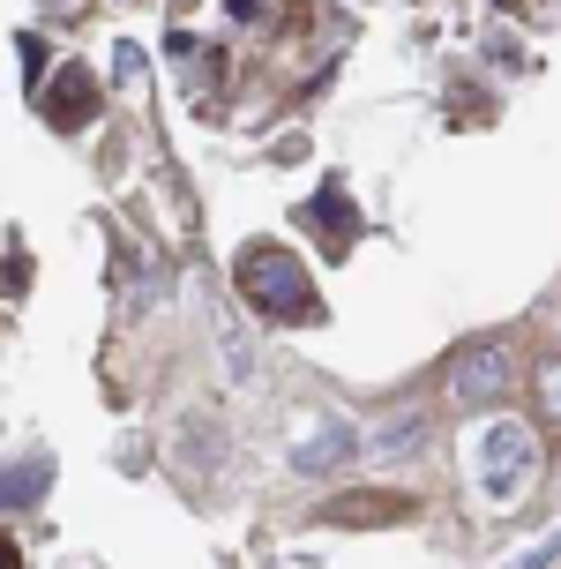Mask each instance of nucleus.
Returning a JSON list of instances; mask_svg holds the SVG:
<instances>
[{"instance_id": "obj_4", "label": "nucleus", "mask_w": 561, "mask_h": 569, "mask_svg": "<svg viewBox=\"0 0 561 569\" xmlns=\"http://www.w3.org/2000/svg\"><path fill=\"white\" fill-rule=\"evenodd\" d=\"M38 113L53 120V128H90V113H98V83H90L83 60H68V68H53V76H46Z\"/></svg>"}, {"instance_id": "obj_1", "label": "nucleus", "mask_w": 561, "mask_h": 569, "mask_svg": "<svg viewBox=\"0 0 561 569\" xmlns=\"http://www.w3.org/2000/svg\"><path fill=\"white\" fill-rule=\"evenodd\" d=\"M240 292H248L262 315H284V322H314V284L308 270L292 262V248H278V240H254L248 256H240Z\"/></svg>"}, {"instance_id": "obj_2", "label": "nucleus", "mask_w": 561, "mask_h": 569, "mask_svg": "<svg viewBox=\"0 0 561 569\" xmlns=\"http://www.w3.org/2000/svg\"><path fill=\"white\" fill-rule=\"evenodd\" d=\"M539 472H547V450H539V435L524 420H494V435H487V465H479V487H487V502L494 510H517L524 495L539 487Z\"/></svg>"}, {"instance_id": "obj_8", "label": "nucleus", "mask_w": 561, "mask_h": 569, "mask_svg": "<svg viewBox=\"0 0 561 569\" xmlns=\"http://www.w3.org/2000/svg\"><path fill=\"white\" fill-rule=\"evenodd\" d=\"M0 569H30L23 555H16V540H0Z\"/></svg>"}, {"instance_id": "obj_7", "label": "nucleus", "mask_w": 561, "mask_h": 569, "mask_svg": "<svg viewBox=\"0 0 561 569\" xmlns=\"http://www.w3.org/2000/svg\"><path fill=\"white\" fill-rule=\"evenodd\" d=\"M532 398H539V420L561 427V360H539L532 368Z\"/></svg>"}, {"instance_id": "obj_3", "label": "nucleus", "mask_w": 561, "mask_h": 569, "mask_svg": "<svg viewBox=\"0 0 561 569\" xmlns=\"http://www.w3.org/2000/svg\"><path fill=\"white\" fill-rule=\"evenodd\" d=\"M509 390H517V352H509L502 338H479L449 360V405H457V412H487V405H502Z\"/></svg>"}, {"instance_id": "obj_5", "label": "nucleus", "mask_w": 561, "mask_h": 569, "mask_svg": "<svg viewBox=\"0 0 561 569\" xmlns=\"http://www.w3.org/2000/svg\"><path fill=\"white\" fill-rule=\"evenodd\" d=\"M412 510H420L412 495L367 487V495H330V502H314V525H404Z\"/></svg>"}, {"instance_id": "obj_6", "label": "nucleus", "mask_w": 561, "mask_h": 569, "mask_svg": "<svg viewBox=\"0 0 561 569\" xmlns=\"http://www.w3.org/2000/svg\"><path fill=\"white\" fill-rule=\"evenodd\" d=\"M420 442H427V412H397V420H382L374 435H367L374 457H412Z\"/></svg>"}]
</instances>
